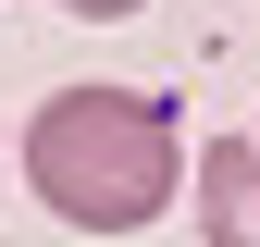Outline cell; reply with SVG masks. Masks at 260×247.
Listing matches in <instances>:
<instances>
[{
  "mask_svg": "<svg viewBox=\"0 0 260 247\" xmlns=\"http://www.w3.org/2000/svg\"><path fill=\"white\" fill-rule=\"evenodd\" d=\"M25 185L75 235H137V223H161V198L199 185V161L174 136V99H149V87H62L25 124Z\"/></svg>",
  "mask_w": 260,
  "mask_h": 247,
  "instance_id": "cell-1",
  "label": "cell"
},
{
  "mask_svg": "<svg viewBox=\"0 0 260 247\" xmlns=\"http://www.w3.org/2000/svg\"><path fill=\"white\" fill-rule=\"evenodd\" d=\"M186 198H199V235L211 247H260V136H211Z\"/></svg>",
  "mask_w": 260,
  "mask_h": 247,
  "instance_id": "cell-2",
  "label": "cell"
},
{
  "mask_svg": "<svg viewBox=\"0 0 260 247\" xmlns=\"http://www.w3.org/2000/svg\"><path fill=\"white\" fill-rule=\"evenodd\" d=\"M62 13H87V25H112V13H137V0H62Z\"/></svg>",
  "mask_w": 260,
  "mask_h": 247,
  "instance_id": "cell-3",
  "label": "cell"
}]
</instances>
